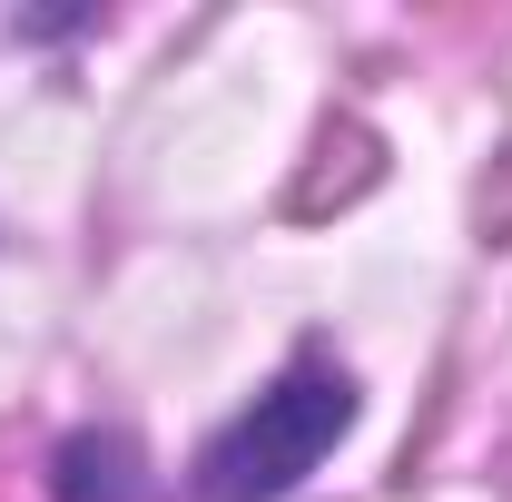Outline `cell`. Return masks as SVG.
I'll return each instance as SVG.
<instances>
[{"mask_svg": "<svg viewBox=\"0 0 512 502\" xmlns=\"http://www.w3.org/2000/svg\"><path fill=\"white\" fill-rule=\"evenodd\" d=\"M345 424H355L345 365H325V355L286 365L227 434L197 453V502H286L325 463V443L345 434Z\"/></svg>", "mask_w": 512, "mask_h": 502, "instance_id": "1", "label": "cell"}, {"mask_svg": "<svg viewBox=\"0 0 512 502\" xmlns=\"http://www.w3.org/2000/svg\"><path fill=\"white\" fill-rule=\"evenodd\" d=\"M60 502H148L138 443L128 434H69L60 443Z\"/></svg>", "mask_w": 512, "mask_h": 502, "instance_id": "2", "label": "cell"}]
</instances>
